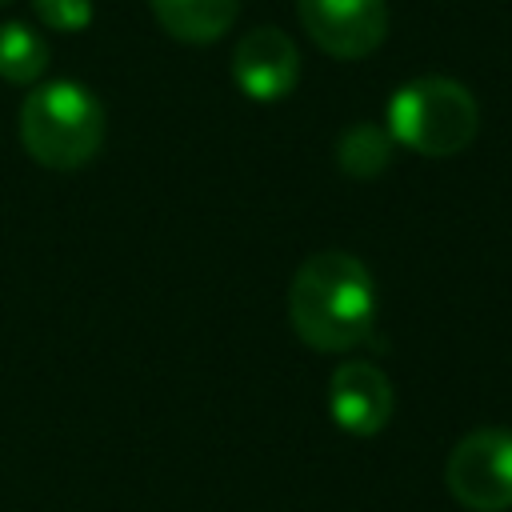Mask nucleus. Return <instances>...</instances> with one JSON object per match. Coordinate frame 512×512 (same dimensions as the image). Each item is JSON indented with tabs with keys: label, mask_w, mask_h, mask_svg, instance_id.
I'll return each instance as SVG.
<instances>
[{
	"label": "nucleus",
	"mask_w": 512,
	"mask_h": 512,
	"mask_svg": "<svg viewBox=\"0 0 512 512\" xmlns=\"http://www.w3.org/2000/svg\"><path fill=\"white\" fill-rule=\"evenodd\" d=\"M104 104L92 88L76 80L36 84L20 104V144L24 152L56 172L84 168L104 144Z\"/></svg>",
	"instance_id": "2"
},
{
	"label": "nucleus",
	"mask_w": 512,
	"mask_h": 512,
	"mask_svg": "<svg viewBox=\"0 0 512 512\" xmlns=\"http://www.w3.org/2000/svg\"><path fill=\"white\" fill-rule=\"evenodd\" d=\"M292 332L316 352H348L372 336L376 280L352 252L328 248L308 256L288 288Z\"/></svg>",
	"instance_id": "1"
},
{
	"label": "nucleus",
	"mask_w": 512,
	"mask_h": 512,
	"mask_svg": "<svg viewBox=\"0 0 512 512\" xmlns=\"http://www.w3.org/2000/svg\"><path fill=\"white\" fill-rule=\"evenodd\" d=\"M232 80L256 104H276L300 84V48L280 28H252L232 52Z\"/></svg>",
	"instance_id": "6"
},
{
	"label": "nucleus",
	"mask_w": 512,
	"mask_h": 512,
	"mask_svg": "<svg viewBox=\"0 0 512 512\" xmlns=\"http://www.w3.org/2000/svg\"><path fill=\"white\" fill-rule=\"evenodd\" d=\"M392 132L376 124H348L336 140V168L352 180H372L392 164Z\"/></svg>",
	"instance_id": "9"
},
{
	"label": "nucleus",
	"mask_w": 512,
	"mask_h": 512,
	"mask_svg": "<svg viewBox=\"0 0 512 512\" xmlns=\"http://www.w3.org/2000/svg\"><path fill=\"white\" fill-rule=\"evenodd\" d=\"M160 28L184 44H216L240 16V0H148Z\"/></svg>",
	"instance_id": "8"
},
{
	"label": "nucleus",
	"mask_w": 512,
	"mask_h": 512,
	"mask_svg": "<svg viewBox=\"0 0 512 512\" xmlns=\"http://www.w3.org/2000/svg\"><path fill=\"white\" fill-rule=\"evenodd\" d=\"M296 16L308 40L336 60H360L388 36L384 0H296Z\"/></svg>",
	"instance_id": "5"
},
{
	"label": "nucleus",
	"mask_w": 512,
	"mask_h": 512,
	"mask_svg": "<svg viewBox=\"0 0 512 512\" xmlns=\"http://www.w3.org/2000/svg\"><path fill=\"white\" fill-rule=\"evenodd\" d=\"M396 408L392 380L368 360H344L328 380V412L348 436H376Z\"/></svg>",
	"instance_id": "7"
},
{
	"label": "nucleus",
	"mask_w": 512,
	"mask_h": 512,
	"mask_svg": "<svg viewBox=\"0 0 512 512\" xmlns=\"http://www.w3.org/2000/svg\"><path fill=\"white\" fill-rule=\"evenodd\" d=\"M48 40L20 20L0 24V80L8 84H36L48 72Z\"/></svg>",
	"instance_id": "10"
},
{
	"label": "nucleus",
	"mask_w": 512,
	"mask_h": 512,
	"mask_svg": "<svg viewBox=\"0 0 512 512\" xmlns=\"http://www.w3.org/2000/svg\"><path fill=\"white\" fill-rule=\"evenodd\" d=\"M4 4H8V0H0V8H4Z\"/></svg>",
	"instance_id": "12"
},
{
	"label": "nucleus",
	"mask_w": 512,
	"mask_h": 512,
	"mask_svg": "<svg viewBox=\"0 0 512 512\" xmlns=\"http://www.w3.org/2000/svg\"><path fill=\"white\" fill-rule=\"evenodd\" d=\"M388 132L416 156L444 160L464 152L480 132V108L472 92L448 76H416L388 100Z\"/></svg>",
	"instance_id": "3"
},
{
	"label": "nucleus",
	"mask_w": 512,
	"mask_h": 512,
	"mask_svg": "<svg viewBox=\"0 0 512 512\" xmlns=\"http://www.w3.org/2000/svg\"><path fill=\"white\" fill-rule=\"evenodd\" d=\"M444 484L472 512L512 508V428H476L456 440L444 464Z\"/></svg>",
	"instance_id": "4"
},
{
	"label": "nucleus",
	"mask_w": 512,
	"mask_h": 512,
	"mask_svg": "<svg viewBox=\"0 0 512 512\" xmlns=\"http://www.w3.org/2000/svg\"><path fill=\"white\" fill-rule=\"evenodd\" d=\"M32 12L52 32H84L92 24V0H32Z\"/></svg>",
	"instance_id": "11"
}]
</instances>
